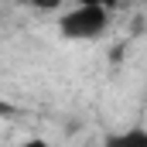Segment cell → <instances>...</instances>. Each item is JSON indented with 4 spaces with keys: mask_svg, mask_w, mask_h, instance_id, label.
I'll return each mask as SVG.
<instances>
[{
    "mask_svg": "<svg viewBox=\"0 0 147 147\" xmlns=\"http://www.w3.org/2000/svg\"><path fill=\"white\" fill-rule=\"evenodd\" d=\"M103 147H147V130L144 127H130L123 134H110Z\"/></svg>",
    "mask_w": 147,
    "mask_h": 147,
    "instance_id": "2",
    "label": "cell"
},
{
    "mask_svg": "<svg viewBox=\"0 0 147 147\" xmlns=\"http://www.w3.org/2000/svg\"><path fill=\"white\" fill-rule=\"evenodd\" d=\"M106 28H110V10L99 3H82V0L72 10H65L58 21V31L69 41H96L106 34Z\"/></svg>",
    "mask_w": 147,
    "mask_h": 147,
    "instance_id": "1",
    "label": "cell"
},
{
    "mask_svg": "<svg viewBox=\"0 0 147 147\" xmlns=\"http://www.w3.org/2000/svg\"><path fill=\"white\" fill-rule=\"evenodd\" d=\"M17 3H24V7H38V10H55L62 0H17Z\"/></svg>",
    "mask_w": 147,
    "mask_h": 147,
    "instance_id": "3",
    "label": "cell"
},
{
    "mask_svg": "<svg viewBox=\"0 0 147 147\" xmlns=\"http://www.w3.org/2000/svg\"><path fill=\"white\" fill-rule=\"evenodd\" d=\"M82 3H99V7H106V10H113L120 0H82Z\"/></svg>",
    "mask_w": 147,
    "mask_h": 147,
    "instance_id": "5",
    "label": "cell"
},
{
    "mask_svg": "<svg viewBox=\"0 0 147 147\" xmlns=\"http://www.w3.org/2000/svg\"><path fill=\"white\" fill-rule=\"evenodd\" d=\"M14 147H51L45 137H28V140H21V144H14Z\"/></svg>",
    "mask_w": 147,
    "mask_h": 147,
    "instance_id": "4",
    "label": "cell"
}]
</instances>
